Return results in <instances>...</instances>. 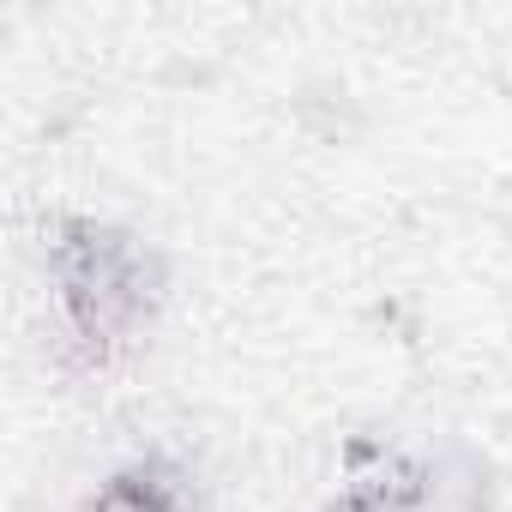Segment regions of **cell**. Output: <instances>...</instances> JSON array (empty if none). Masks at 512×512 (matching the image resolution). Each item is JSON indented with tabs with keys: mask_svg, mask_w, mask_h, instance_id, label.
I'll return each instance as SVG.
<instances>
[{
	"mask_svg": "<svg viewBox=\"0 0 512 512\" xmlns=\"http://www.w3.org/2000/svg\"><path fill=\"white\" fill-rule=\"evenodd\" d=\"M85 512H193V506H187V482L175 476V464L133 458L85 500Z\"/></svg>",
	"mask_w": 512,
	"mask_h": 512,
	"instance_id": "obj_3",
	"label": "cell"
},
{
	"mask_svg": "<svg viewBox=\"0 0 512 512\" xmlns=\"http://www.w3.org/2000/svg\"><path fill=\"white\" fill-rule=\"evenodd\" d=\"M49 284L73 350L91 368H109L151 332L163 302V260L121 223L61 217L49 229Z\"/></svg>",
	"mask_w": 512,
	"mask_h": 512,
	"instance_id": "obj_1",
	"label": "cell"
},
{
	"mask_svg": "<svg viewBox=\"0 0 512 512\" xmlns=\"http://www.w3.org/2000/svg\"><path fill=\"white\" fill-rule=\"evenodd\" d=\"M428 506V470L404 452H386L374 440L350 446V470L338 494L320 512H422Z\"/></svg>",
	"mask_w": 512,
	"mask_h": 512,
	"instance_id": "obj_2",
	"label": "cell"
}]
</instances>
